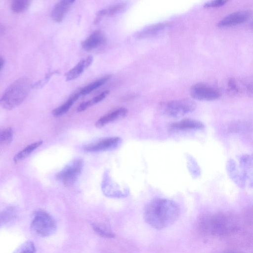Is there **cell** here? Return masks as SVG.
I'll return each instance as SVG.
<instances>
[{"label":"cell","mask_w":253,"mask_h":253,"mask_svg":"<svg viewBox=\"0 0 253 253\" xmlns=\"http://www.w3.org/2000/svg\"><path fill=\"white\" fill-rule=\"evenodd\" d=\"M80 96L79 91L75 92L64 103L52 111L53 115L55 117H59L66 113Z\"/></svg>","instance_id":"obj_16"},{"label":"cell","mask_w":253,"mask_h":253,"mask_svg":"<svg viewBox=\"0 0 253 253\" xmlns=\"http://www.w3.org/2000/svg\"><path fill=\"white\" fill-rule=\"evenodd\" d=\"M31 1L29 0H14L10 4L11 11L15 13H20L26 11L30 6Z\"/></svg>","instance_id":"obj_21"},{"label":"cell","mask_w":253,"mask_h":253,"mask_svg":"<svg viewBox=\"0 0 253 253\" xmlns=\"http://www.w3.org/2000/svg\"><path fill=\"white\" fill-rule=\"evenodd\" d=\"M236 163L238 173V185L240 187L253 188V154L244 155Z\"/></svg>","instance_id":"obj_5"},{"label":"cell","mask_w":253,"mask_h":253,"mask_svg":"<svg viewBox=\"0 0 253 253\" xmlns=\"http://www.w3.org/2000/svg\"><path fill=\"white\" fill-rule=\"evenodd\" d=\"M190 94L193 98L201 101H214L221 96L217 88L204 83H198L192 86Z\"/></svg>","instance_id":"obj_7"},{"label":"cell","mask_w":253,"mask_h":253,"mask_svg":"<svg viewBox=\"0 0 253 253\" xmlns=\"http://www.w3.org/2000/svg\"><path fill=\"white\" fill-rule=\"evenodd\" d=\"M75 0H66L58 1L53 6L51 12V17L55 22L63 21Z\"/></svg>","instance_id":"obj_11"},{"label":"cell","mask_w":253,"mask_h":253,"mask_svg":"<svg viewBox=\"0 0 253 253\" xmlns=\"http://www.w3.org/2000/svg\"><path fill=\"white\" fill-rule=\"evenodd\" d=\"M127 113V110L125 108L116 109L102 116L97 120L95 126L98 128H101L109 123L124 118Z\"/></svg>","instance_id":"obj_13"},{"label":"cell","mask_w":253,"mask_h":253,"mask_svg":"<svg viewBox=\"0 0 253 253\" xmlns=\"http://www.w3.org/2000/svg\"><path fill=\"white\" fill-rule=\"evenodd\" d=\"M83 166L82 160H75L59 172L56 178L65 185L71 186L78 179L81 173Z\"/></svg>","instance_id":"obj_6"},{"label":"cell","mask_w":253,"mask_h":253,"mask_svg":"<svg viewBox=\"0 0 253 253\" xmlns=\"http://www.w3.org/2000/svg\"><path fill=\"white\" fill-rule=\"evenodd\" d=\"M36 248L31 241H26L17 248L13 253H35Z\"/></svg>","instance_id":"obj_25"},{"label":"cell","mask_w":253,"mask_h":253,"mask_svg":"<svg viewBox=\"0 0 253 253\" xmlns=\"http://www.w3.org/2000/svg\"><path fill=\"white\" fill-rule=\"evenodd\" d=\"M195 103L190 99L173 100L161 104L163 113L172 118H178L192 112L196 108Z\"/></svg>","instance_id":"obj_4"},{"label":"cell","mask_w":253,"mask_h":253,"mask_svg":"<svg viewBox=\"0 0 253 253\" xmlns=\"http://www.w3.org/2000/svg\"><path fill=\"white\" fill-rule=\"evenodd\" d=\"M31 226L32 231L41 237L49 236L56 229L55 220L48 213L42 210L35 212Z\"/></svg>","instance_id":"obj_3"},{"label":"cell","mask_w":253,"mask_h":253,"mask_svg":"<svg viewBox=\"0 0 253 253\" xmlns=\"http://www.w3.org/2000/svg\"><path fill=\"white\" fill-rule=\"evenodd\" d=\"M228 88L229 91L233 93H238L240 92V87L238 86L236 81L234 79H230L228 80Z\"/></svg>","instance_id":"obj_26"},{"label":"cell","mask_w":253,"mask_h":253,"mask_svg":"<svg viewBox=\"0 0 253 253\" xmlns=\"http://www.w3.org/2000/svg\"><path fill=\"white\" fill-rule=\"evenodd\" d=\"M168 26V24L164 23L155 24L139 32L136 34V37L142 39L155 36L165 30Z\"/></svg>","instance_id":"obj_15"},{"label":"cell","mask_w":253,"mask_h":253,"mask_svg":"<svg viewBox=\"0 0 253 253\" xmlns=\"http://www.w3.org/2000/svg\"><path fill=\"white\" fill-rule=\"evenodd\" d=\"M250 17L247 11H240L232 13L221 19L217 24L219 27L235 26L247 21Z\"/></svg>","instance_id":"obj_9"},{"label":"cell","mask_w":253,"mask_h":253,"mask_svg":"<svg viewBox=\"0 0 253 253\" xmlns=\"http://www.w3.org/2000/svg\"><path fill=\"white\" fill-rule=\"evenodd\" d=\"M93 59L92 56H88L81 60L66 74V81H72L78 78L91 64Z\"/></svg>","instance_id":"obj_12"},{"label":"cell","mask_w":253,"mask_h":253,"mask_svg":"<svg viewBox=\"0 0 253 253\" xmlns=\"http://www.w3.org/2000/svg\"><path fill=\"white\" fill-rule=\"evenodd\" d=\"M110 77L111 76L110 75L104 76L84 86L83 88L79 90L80 95H85L89 94L94 90L98 88L104 84L110 79Z\"/></svg>","instance_id":"obj_17"},{"label":"cell","mask_w":253,"mask_h":253,"mask_svg":"<svg viewBox=\"0 0 253 253\" xmlns=\"http://www.w3.org/2000/svg\"><path fill=\"white\" fill-rule=\"evenodd\" d=\"M121 139L119 137H111L104 139L95 143L85 146L84 150L88 152H100L111 150L117 148Z\"/></svg>","instance_id":"obj_8"},{"label":"cell","mask_w":253,"mask_h":253,"mask_svg":"<svg viewBox=\"0 0 253 253\" xmlns=\"http://www.w3.org/2000/svg\"><path fill=\"white\" fill-rule=\"evenodd\" d=\"M180 214L178 205L174 201L156 198L146 206L144 218L146 223L156 229H162L173 224Z\"/></svg>","instance_id":"obj_1"},{"label":"cell","mask_w":253,"mask_h":253,"mask_svg":"<svg viewBox=\"0 0 253 253\" xmlns=\"http://www.w3.org/2000/svg\"><path fill=\"white\" fill-rule=\"evenodd\" d=\"M16 212L14 208L11 207L6 209L0 214L1 224H5L11 222L16 217Z\"/></svg>","instance_id":"obj_22"},{"label":"cell","mask_w":253,"mask_h":253,"mask_svg":"<svg viewBox=\"0 0 253 253\" xmlns=\"http://www.w3.org/2000/svg\"><path fill=\"white\" fill-rule=\"evenodd\" d=\"M92 227L94 231L101 237L107 238H113L115 237L113 232L103 225L93 223Z\"/></svg>","instance_id":"obj_23"},{"label":"cell","mask_w":253,"mask_h":253,"mask_svg":"<svg viewBox=\"0 0 253 253\" xmlns=\"http://www.w3.org/2000/svg\"><path fill=\"white\" fill-rule=\"evenodd\" d=\"M106 37L101 31L92 32L82 42V47L86 51H91L103 45L106 42Z\"/></svg>","instance_id":"obj_10"},{"label":"cell","mask_w":253,"mask_h":253,"mask_svg":"<svg viewBox=\"0 0 253 253\" xmlns=\"http://www.w3.org/2000/svg\"><path fill=\"white\" fill-rule=\"evenodd\" d=\"M246 89L248 95L253 97V83L249 84L247 85Z\"/></svg>","instance_id":"obj_28"},{"label":"cell","mask_w":253,"mask_h":253,"mask_svg":"<svg viewBox=\"0 0 253 253\" xmlns=\"http://www.w3.org/2000/svg\"><path fill=\"white\" fill-rule=\"evenodd\" d=\"M4 65V60L2 56L0 57V70L1 71Z\"/></svg>","instance_id":"obj_29"},{"label":"cell","mask_w":253,"mask_h":253,"mask_svg":"<svg viewBox=\"0 0 253 253\" xmlns=\"http://www.w3.org/2000/svg\"><path fill=\"white\" fill-rule=\"evenodd\" d=\"M126 7L125 3H118L99 11L97 14L99 16H113L123 11Z\"/></svg>","instance_id":"obj_20"},{"label":"cell","mask_w":253,"mask_h":253,"mask_svg":"<svg viewBox=\"0 0 253 253\" xmlns=\"http://www.w3.org/2000/svg\"><path fill=\"white\" fill-rule=\"evenodd\" d=\"M13 136V130L8 127L2 130L0 135V143L1 145H8L11 143Z\"/></svg>","instance_id":"obj_24"},{"label":"cell","mask_w":253,"mask_h":253,"mask_svg":"<svg viewBox=\"0 0 253 253\" xmlns=\"http://www.w3.org/2000/svg\"><path fill=\"white\" fill-rule=\"evenodd\" d=\"M42 143V141L40 140L29 145L14 156L13 158L14 162L17 163L24 159L30 155L35 150L40 146Z\"/></svg>","instance_id":"obj_18"},{"label":"cell","mask_w":253,"mask_h":253,"mask_svg":"<svg viewBox=\"0 0 253 253\" xmlns=\"http://www.w3.org/2000/svg\"><path fill=\"white\" fill-rule=\"evenodd\" d=\"M228 1L225 0H215L208 1L205 3V7H218L224 5Z\"/></svg>","instance_id":"obj_27"},{"label":"cell","mask_w":253,"mask_h":253,"mask_svg":"<svg viewBox=\"0 0 253 253\" xmlns=\"http://www.w3.org/2000/svg\"><path fill=\"white\" fill-rule=\"evenodd\" d=\"M251 28H252V29H253V22H252V23H251Z\"/></svg>","instance_id":"obj_30"},{"label":"cell","mask_w":253,"mask_h":253,"mask_svg":"<svg viewBox=\"0 0 253 253\" xmlns=\"http://www.w3.org/2000/svg\"><path fill=\"white\" fill-rule=\"evenodd\" d=\"M109 93V90H105L99 94L93 97L92 99L82 102L78 107L77 111L81 112L94 104L98 103L103 100Z\"/></svg>","instance_id":"obj_19"},{"label":"cell","mask_w":253,"mask_h":253,"mask_svg":"<svg viewBox=\"0 0 253 253\" xmlns=\"http://www.w3.org/2000/svg\"><path fill=\"white\" fill-rule=\"evenodd\" d=\"M32 83L27 77L20 78L13 82L4 91L0 98L1 107L12 109L20 105L30 92Z\"/></svg>","instance_id":"obj_2"},{"label":"cell","mask_w":253,"mask_h":253,"mask_svg":"<svg viewBox=\"0 0 253 253\" xmlns=\"http://www.w3.org/2000/svg\"><path fill=\"white\" fill-rule=\"evenodd\" d=\"M204 125L201 122L193 119H186L170 125L169 128L173 131H182L203 128Z\"/></svg>","instance_id":"obj_14"}]
</instances>
